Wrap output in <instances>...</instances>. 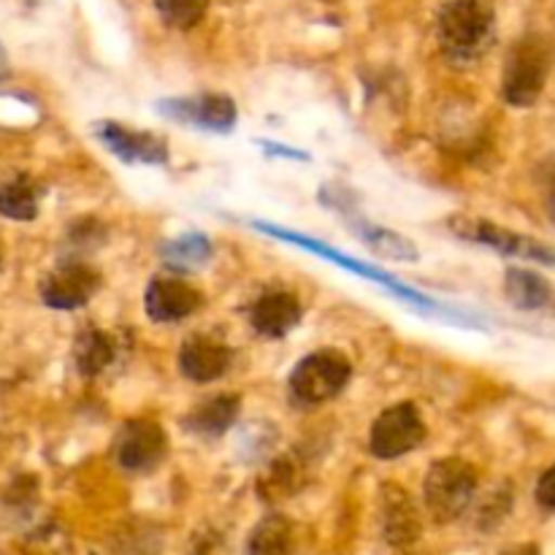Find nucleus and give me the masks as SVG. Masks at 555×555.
<instances>
[{
  "label": "nucleus",
  "mask_w": 555,
  "mask_h": 555,
  "mask_svg": "<svg viewBox=\"0 0 555 555\" xmlns=\"http://www.w3.org/2000/svg\"><path fill=\"white\" fill-rule=\"evenodd\" d=\"M253 228L255 231L266 233V236L280 238V242H285V244H293V247L307 249V253L318 255V258L328 260V263L339 266V269L352 271V274H358V276H363V280L374 282V285L385 287V291H390L393 296H399L401 301L412 304V307L423 309V312L439 314V318H444V320H459L461 325H477V323H472V318H466L464 312H459V309H453V307H444V304L434 301L431 296H423L421 291H415V287H410L406 282H401L399 276L388 274V271L377 269V266L363 263V260L352 258V255L339 253V249L328 247L325 242H318V238L307 236V233H296V231H291V228H282V225H274V222H260V220L253 222Z\"/></svg>",
  "instance_id": "1"
},
{
  "label": "nucleus",
  "mask_w": 555,
  "mask_h": 555,
  "mask_svg": "<svg viewBox=\"0 0 555 555\" xmlns=\"http://www.w3.org/2000/svg\"><path fill=\"white\" fill-rule=\"evenodd\" d=\"M437 33L444 57L459 65L477 63L496 38V9L491 0H444Z\"/></svg>",
  "instance_id": "2"
},
{
  "label": "nucleus",
  "mask_w": 555,
  "mask_h": 555,
  "mask_svg": "<svg viewBox=\"0 0 555 555\" xmlns=\"http://www.w3.org/2000/svg\"><path fill=\"white\" fill-rule=\"evenodd\" d=\"M553 43L540 33L524 36L507 54L502 74V95L509 106L529 108L540 101L553 68Z\"/></svg>",
  "instance_id": "3"
},
{
  "label": "nucleus",
  "mask_w": 555,
  "mask_h": 555,
  "mask_svg": "<svg viewBox=\"0 0 555 555\" xmlns=\"http://www.w3.org/2000/svg\"><path fill=\"white\" fill-rule=\"evenodd\" d=\"M477 493V469L461 459H442L426 472L423 502L434 524H453L469 509Z\"/></svg>",
  "instance_id": "4"
},
{
  "label": "nucleus",
  "mask_w": 555,
  "mask_h": 555,
  "mask_svg": "<svg viewBox=\"0 0 555 555\" xmlns=\"http://www.w3.org/2000/svg\"><path fill=\"white\" fill-rule=\"evenodd\" d=\"M352 377V363L339 350H318L296 363L291 374V393L298 404L318 406L336 399Z\"/></svg>",
  "instance_id": "5"
},
{
  "label": "nucleus",
  "mask_w": 555,
  "mask_h": 555,
  "mask_svg": "<svg viewBox=\"0 0 555 555\" xmlns=\"http://www.w3.org/2000/svg\"><path fill=\"white\" fill-rule=\"evenodd\" d=\"M450 231L455 233L464 242L482 244V247H491L496 253L509 255V258H524L534 260V263L542 266H555V249L547 247V244L537 242V238L524 236V233H515L509 228L493 225V222L480 220V217H466L455 215L453 220L448 222Z\"/></svg>",
  "instance_id": "6"
},
{
  "label": "nucleus",
  "mask_w": 555,
  "mask_h": 555,
  "mask_svg": "<svg viewBox=\"0 0 555 555\" xmlns=\"http://www.w3.org/2000/svg\"><path fill=\"white\" fill-rule=\"evenodd\" d=\"M423 439H426V423H423L421 410L412 401H401V404L388 406L374 421L372 434H369V450L377 459L393 461L412 453Z\"/></svg>",
  "instance_id": "7"
},
{
  "label": "nucleus",
  "mask_w": 555,
  "mask_h": 555,
  "mask_svg": "<svg viewBox=\"0 0 555 555\" xmlns=\"http://www.w3.org/2000/svg\"><path fill=\"white\" fill-rule=\"evenodd\" d=\"M157 114L171 122L211 130V133H231L238 122V108L233 98L220 95V92L166 98V101H157Z\"/></svg>",
  "instance_id": "8"
},
{
  "label": "nucleus",
  "mask_w": 555,
  "mask_h": 555,
  "mask_svg": "<svg viewBox=\"0 0 555 555\" xmlns=\"http://www.w3.org/2000/svg\"><path fill=\"white\" fill-rule=\"evenodd\" d=\"M95 139L119 157L122 163L133 166V163H144V166H166L168 163V144L155 133H144V130H130L128 125H119L114 119H103V122L92 125Z\"/></svg>",
  "instance_id": "9"
},
{
  "label": "nucleus",
  "mask_w": 555,
  "mask_h": 555,
  "mask_svg": "<svg viewBox=\"0 0 555 555\" xmlns=\"http://www.w3.org/2000/svg\"><path fill=\"white\" fill-rule=\"evenodd\" d=\"M101 291V274L87 263H63L43 276L41 301L49 309L74 312L90 301Z\"/></svg>",
  "instance_id": "10"
},
{
  "label": "nucleus",
  "mask_w": 555,
  "mask_h": 555,
  "mask_svg": "<svg viewBox=\"0 0 555 555\" xmlns=\"http://www.w3.org/2000/svg\"><path fill=\"white\" fill-rule=\"evenodd\" d=\"M117 453L119 466L125 472H135L144 475L152 472L168 453V437L157 423L152 421H130L125 423L122 431L117 437Z\"/></svg>",
  "instance_id": "11"
},
{
  "label": "nucleus",
  "mask_w": 555,
  "mask_h": 555,
  "mask_svg": "<svg viewBox=\"0 0 555 555\" xmlns=\"http://www.w3.org/2000/svg\"><path fill=\"white\" fill-rule=\"evenodd\" d=\"M204 304L198 287L177 276H157L144 293V309L152 323H179L195 314Z\"/></svg>",
  "instance_id": "12"
},
{
  "label": "nucleus",
  "mask_w": 555,
  "mask_h": 555,
  "mask_svg": "<svg viewBox=\"0 0 555 555\" xmlns=\"http://www.w3.org/2000/svg\"><path fill=\"white\" fill-rule=\"evenodd\" d=\"M231 347L209 334L188 336L179 350V369L193 383H215L231 369Z\"/></svg>",
  "instance_id": "13"
},
{
  "label": "nucleus",
  "mask_w": 555,
  "mask_h": 555,
  "mask_svg": "<svg viewBox=\"0 0 555 555\" xmlns=\"http://www.w3.org/2000/svg\"><path fill=\"white\" fill-rule=\"evenodd\" d=\"M301 318V301H298L293 293L285 291L263 293V296L253 304V309H249V323H253V328L258 331L260 336H269V339H282V336H287L293 328H298Z\"/></svg>",
  "instance_id": "14"
},
{
  "label": "nucleus",
  "mask_w": 555,
  "mask_h": 555,
  "mask_svg": "<svg viewBox=\"0 0 555 555\" xmlns=\"http://www.w3.org/2000/svg\"><path fill=\"white\" fill-rule=\"evenodd\" d=\"M379 513H383V534L390 545L404 547L421 537V515L404 488L385 486L379 493Z\"/></svg>",
  "instance_id": "15"
},
{
  "label": "nucleus",
  "mask_w": 555,
  "mask_h": 555,
  "mask_svg": "<svg viewBox=\"0 0 555 555\" xmlns=\"http://www.w3.org/2000/svg\"><path fill=\"white\" fill-rule=\"evenodd\" d=\"M238 412H242V399H238V396H215V399L195 406L193 415L184 421V426L193 434H198V437L217 439L238 421Z\"/></svg>",
  "instance_id": "16"
},
{
  "label": "nucleus",
  "mask_w": 555,
  "mask_h": 555,
  "mask_svg": "<svg viewBox=\"0 0 555 555\" xmlns=\"http://www.w3.org/2000/svg\"><path fill=\"white\" fill-rule=\"evenodd\" d=\"M504 293H507L509 304L515 309H526V312L551 307L555 296L551 282L542 280L537 271L529 269H507V274H504Z\"/></svg>",
  "instance_id": "17"
},
{
  "label": "nucleus",
  "mask_w": 555,
  "mask_h": 555,
  "mask_svg": "<svg viewBox=\"0 0 555 555\" xmlns=\"http://www.w3.org/2000/svg\"><path fill=\"white\" fill-rule=\"evenodd\" d=\"M114 358H117V341L106 331L85 328L76 336L74 361L79 374H85V377H95V374L106 372Z\"/></svg>",
  "instance_id": "18"
},
{
  "label": "nucleus",
  "mask_w": 555,
  "mask_h": 555,
  "mask_svg": "<svg viewBox=\"0 0 555 555\" xmlns=\"http://www.w3.org/2000/svg\"><path fill=\"white\" fill-rule=\"evenodd\" d=\"M350 225L356 228V233L361 236V242H366L369 249H372V253H377L379 258L410 260V263H415V260L421 258L415 242H410V238L401 236V233L390 231V228L374 225V222L361 220V217H358V220H350Z\"/></svg>",
  "instance_id": "19"
},
{
  "label": "nucleus",
  "mask_w": 555,
  "mask_h": 555,
  "mask_svg": "<svg viewBox=\"0 0 555 555\" xmlns=\"http://www.w3.org/2000/svg\"><path fill=\"white\" fill-rule=\"evenodd\" d=\"M41 204V188L27 173L0 184V215L16 222L36 220Z\"/></svg>",
  "instance_id": "20"
},
{
  "label": "nucleus",
  "mask_w": 555,
  "mask_h": 555,
  "mask_svg": "<svg viewBox=\"0 0 555 555\" xmlns=\"http://www.w3.org/2000/svg\"><path fill=\"white\" fill-rule=\"evenodd\" d=\"M211 255H215V247H211V242L204 233H182V236L160 244L163 263L179 271L204 269L211 260Z\"/></svg>",
  "instance_id": "21"
},
{
  "label": "nucleus",
  "mask_w": 555,
  "mask_h": 555,
  "mask_svg": "<svg viewBox=\"0 0 555 555\" xmlns=\"http://www.w3.org/2000/svg\"><path fill=\"white\" fill-rule=\"evenodd\" d=\"M296 547V534H293V524L285 515H269L260 520L249 534V555H293Z\"/></svg>",
  "instance_id": "22"
},
{
  "label": "nucleus",
  "mask_w": 555,
  "mask_h": 555,
  "mask_svg": "<svg viewBox=\"0 0 555 555\" xmlns=\"http://www.w3.org/2000/svg\"><path fill=\"white\" fill-rule=\"evenodd\" d=\"M155 9L168 27L190 30L204 20L209 0H155Z\"/></svg>",
  "instance_id": "23"
},
{
  "label": "nucleus",
  "mask_w": 555,
  "mask_h": 555,
  "mask_svg": "<svg viewBox=\"0 0 555 555\" xmlns=\"http://www.w3.org/2000/svg\"><path fill=\"white\" fill-rule=\"evenodd\" d=\"M537 502L545 509H555V464L537 482Z\"/></svg>",
  "instance_id": "24"
},
{
  "label": "nucleus",
  "mask_w": 555,
  "mask_h": 555,
  "mask_svg": "<svg viewBox=\"0 0 555 555\" xmlns=\"http://www.w3.org/2000/svg\"><path fill=\"white\" fill-rule=\"evenodd\" d=\"M260 144H263V146H269V152H280V155H287V157H293V160H298V157H301V160H309V155H304V152H298V150H291V146L271 144V141H260Z\"/></svg>",
  "instance_id": "25"
},
{
  "label": "nucleus",
  "mask_w": 555,
  "mask_h": 555,
  "mask_svg": "<svg viewBox=\"0 0 555 555\" xmlns=\"http://www.w3.org/2000/svg\"><path fill=\"white\" fill-rule=\"evenodd\" d=\"M502 555H542L540 547L534 545V542H520V545H513L507 547Z\"/></svg>",
  "instance_id": "26"
},
{
  "label": "nucleus",
  "mask_w": 555,
  "mask_h": 555,
  "mask_svg": "<svg viewBox=\"0 0 555 555\" xmlns=\"http://www.w3.org/2000/svg\"><path fill=\"white\" fill-rule=\"evenodd\" d=\"M190 555H222V551L215 540H201Z\"/></svg>",
  "instance_id": "27"
},
{
  "label": "nucleus",
  "mask_w": 555,
  "mask_h": 555,
  "mask_svg": "<svg viewBox=\"0 0 555 555\" xmlns=\"http://www.w3.org/2000/svg\"><path fill=\"white\" fill-rule=\"evenodd\" d=\"M9 79V54H5L3 43H0V85Z\"/></svg>",
  "instance_id": "28"
},
{
  "label": "nucleus",
  "mask_w": 555,
  "mask_h": 555,
  "mask_svg": "<svg viewBox=\"0 0 555 555\" xmlns=\"http://www.w3.org/2000/svg\"><path fill=\"white\" fill-rule=\"evenodd\" d=\"M547 211H551V220L555 222V188L551 190V195H547Z\"/></svg>",
  "instance_id": "29"
},
{
  "label": "nucleus",
  "mask_w": 555,
  "mask_h": 555,
  "mask_svg": "<svg viewBox=\"0 0 555 555\" xmlns=\"http://www.w3.org/2000/svg\"><path fill=\"white\" fill-rule=\"evenodd\" d=\"M0 263H3V253H0Z\"/></svg>",
  "instance_id": "30"
}]
</instances>
